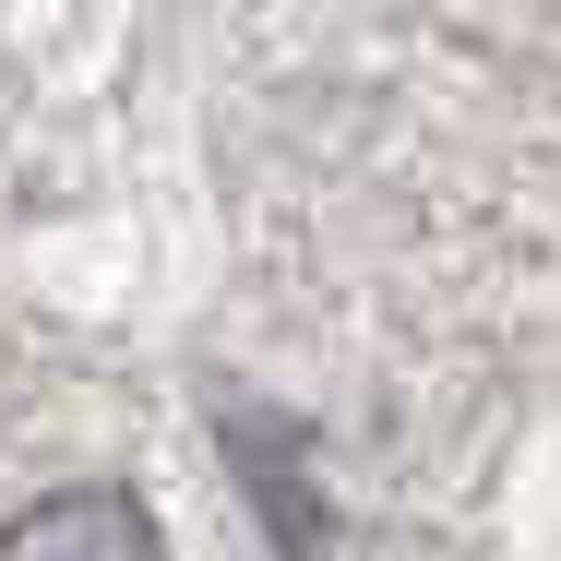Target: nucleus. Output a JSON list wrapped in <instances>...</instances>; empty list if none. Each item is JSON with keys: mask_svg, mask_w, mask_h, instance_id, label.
I'll list each match as a JSON object with an SVG mask.
<instances>
[{"mask_svg": "<svg viewBox=\"0 0 561 561\" xmlns=\"http://www.w3.org/2000/svg\"><path fill=\"white\" fill-rule=\"evenodd\" d=\"M0 561H168V538L131 490H48L0 526Z\"/></svg>", "mask_w": 561, "mask_h": 561, "instance_id": "f257e3e1", "label": "nucleus"}]
</instances>
